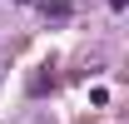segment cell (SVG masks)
I'll use <instances>...</instances> for the list:
<instances>
[{"mask_svg":"<svg viewBox=\"0 0 129 124\" xmlns=\"http://www.w3.org/2000/svg\"><path fill=\"white\" fill-rule=\"evenodd\" d=\"M45 15H50V20H70V5H64V0H55V5H45Z\"/></svg>","mask_w":129,"mask_h":124,"instance_id":"1","label":"cell"}]
</instances>
